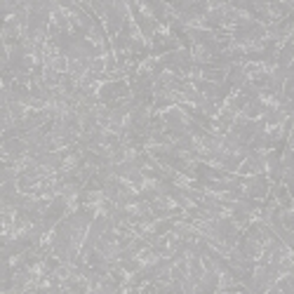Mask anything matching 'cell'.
<instances>
[{"mask_svg":"<svg viewBox=\"0 0 294 294\" xmlns=\"http://www.w3.org/2000/svg\"><path fill=\"white\" fill-rule=\"evenodd\" d=\"M153 120L160 123L165 129H177V132H184L191 127H202V118L193 116L186 106L181 104H158L153 111Z\"/></svg>","mask_w":294,"mask_h":294,"instance_id":"cell-1","label":"cell"},{"mask_svg":"<svg viewBox=\"0 0 294 294\" xmlns=\"http://www.w3.org/2000/svg\"><path fill=\"white\" fill-rule=\"evenodd\" d=\"M52 66H55V71L59 75H68V71H71V57H68L66 52L55 57V59H52Z\"/></svg>","mask_w":294,"mask_h":294,"instance_id":"cell-2","label":"cell"},{"mask_svg":"<svg viewBox=\"0 0 294 294\" xmlns=\"http://www.w3.org/2000/svg\"><path fill=\"white\" fill-rule=\"evenodd\" d=\"M271 292H278V294H289V292H292V271L278 278V282L273 285V289H271Z\"/></svg>","mask_w":294,"mask_h":294,"instance_id":"cell-3","label":"cell"}]
</instances>
